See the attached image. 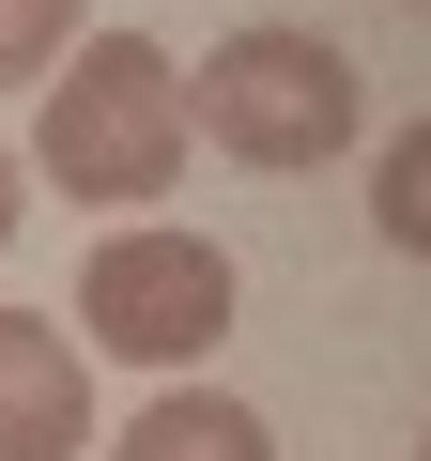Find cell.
I'll use <instances>...</instances> for the list:
<instances>
[{"label":"cell","mask_w":431,"mask_h":461,"mask_svg":"<svg viewBox=\"0 0 431 461\" xmlns=\"http://www.w3.org/2000/svg\"><path fill=\"white\" fill-rule=\"evenodd\" d=\"M16 215H32V154L0 139V247H16Z\"/></svg>","instance_id":"ba28073f"},{"label":"cell","mask_w":431,"mask_h":461,"mask_svg":"<svg viewBox=\"0 0 431 461\" xmlns=\"http://www.w3.org/2000/svg\"><path fill=\"white\" fill-rule=\"evenodd\" d=\"M370 230L400 262H431V123H400L385 154H370Z\"/></svg>","instance_id":"8992f818"},{"label":"cell","mask_w":431,"mask_h":461,"mask_svg":"<svg viewBox=\"0 0 431 461\" xmlns=\"http://www.w3.org/2000/svg\"><path fill=\"white\" fill-rule=\"evenodd\" d=\"M62 47H78V0H0V93L62 77Z\"/></svg>","instance_id":"52a82bcc"},{"label":"cell","mask_w":431,"mask_h":461,"mask_svg":"<svg viewBox=\"0 0 431 461\" xmlns=\"http://www.w3.org/2000/svg\"><path fill=\"white\" fill-rule=\"evenodd\" d=\"M93 446V369L47 308H0V461H78Z\"/></svg>","instance_id":"277c9868"},{"label":"cell","mask_w":431,"mask_h":461,"mask_svg":"<svg viewBox=\"0 0 431 461\" xmlns=\"http://www.w3.org/2000/svg\"><path fill=\"white\" fill-rule=\"evenodd\" d=\"M108 461H278V430H262L247 400H216V384H154V400L108 430Z\"/></svg>","instance_id":"5b68a950"},{"label":"cell","mask_w":431,"mask_h":461,"mask_svg":"<svg viewBox=\"0 0 431 461\" xmlns=\"http://www.w3.org/2000/svg\"><path fill=\"white\" fill-rule=\"evenodd\" d=\"M32 185L62 200H170L185 185V62L154 32H78L32 123Z\"/></svg>","instance_id":"6da1fadb"},{"label":"cell","mask_w":431,"mask_h":461,"mask_svg":"<svg viewBox=\"0 0 431 461\" xmlns=\"http://www.w3.org/2000/svg\"><path fill=\"white\" fill-rule=\"evenodd\" d=\"M354 62L324 47V32H232V47H200V77H185V139H216L232 169H324V154H354Z\"/></svg>","instance_id":"7a4b0ae2"},{"label":"cell","mask_w":431,"mask_h":461,"mask_svg":"<svg viewBox=\"0 0 431 461\" xmlns=\"http://www.w3.org/2000/svg\"><path fill=\"white\" fill-rule=\"evenodd\" d=\"M78 323L108 354H139V369H200L232 339V247L216 230H170V215H124L78 262Z\"/></svg>","instance_id":"3957f363"}]
</instances>
